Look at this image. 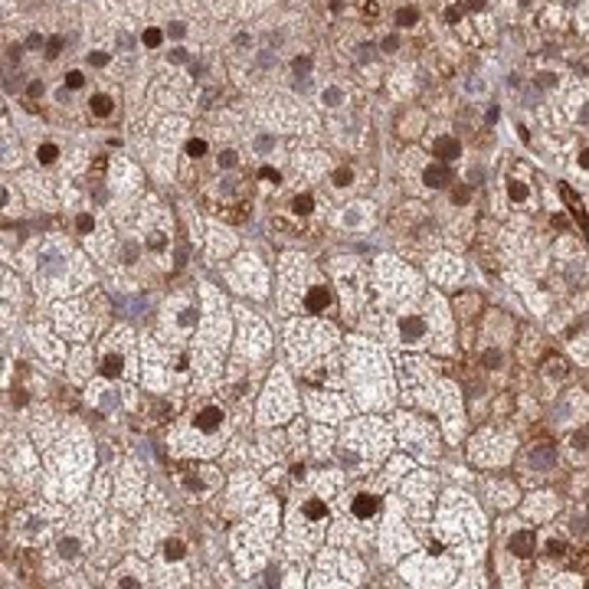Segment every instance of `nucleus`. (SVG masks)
I'll return each mask as SVG.
<instances>
[{
  "mask_svg": "<svg viewBox=\"0 0 589 589\" xmlns=\"http://www.w3.org/2000/svg\"><path fill=\"white\" fill-rule=\"evenodd\" d=\"M88 63H92V65H105V63H108V53H92V56H88Z\"/></svg>",
  "mask_w": 589,
  "mask_h": 589,
  "instance_id": "obj_38",
  "label": "nucleus"
},
{
  "mask_svg": "<svg viewBox=\"0 0 589 589\" xmlns=\"http://www.w3.org/2000/svg\"><path fill=\"white\" fill-rule=\"evenodd\" d=\"M400 331H403L406 340H419L425 334V321H422V317H416V315H406L403 321H400Z\"/></svg>",
  "mask_w": 589,
  "mask_h": 589,
  "instance_id": "obj_6",
  "label": "nucleus"
},
{
  "mask_svg": "<svg viewBox=\"0 0 589 589\" xmlns=\"http://www.w3.org/2000/svg\"><path fill=\"white\" fill-rule=\"evenodd\" d=\"M586 517H576V521H573V530H576V534H586Z\"/></svg>",
  "mask_w": 589,
  "mask_h": 589,
  "instance_id": "obj_45",
  "label": "nucleus"
},
{
  "mask_svg": "<svg viewBox=\"0 0 589 589\" xmlns=\"http://www.w3.org/2000/svg\"><path fill=\"white\" fill-rule=\"evenodd\" d=\"M88 105H92V115H98V118H108L111 108H115V102H111L108 95H95Z\"/></svg>",
  "mask_w": 589,
  "mask_h": 589,
  "instance_id": "obj_11",
  "label": "nucleus"
},
{
  "mask_svg": "<svg viewBox=\"0 0 589 589\" xmlns=\"http://www.w3.org/2000/svg\"><path fill=\"white\" fill-rule=\"evenodd\" d=\"M481 367H488V370L501 367V354H498V350H484V354H481Z\"/></svg>",
  "mask_w": 589,
  "mask_h": 589,
  "instance_id": "obj_20",
  "label": "nucleus"
},
{
  "mask_svg": "<svg viewBox=\"0 0 589 589\" xmlns=\"http://www.w3.org/2000/svg\"><path fill=\"white\" fill-rule=\"evenodd\" d=\"M573 448H576V452H586L589 448V429H579L576 436H573Z\"/></svg>",
  "mask_w": 589,
  "mask_h": 589,
  "instance_id": "obj_21",
  "label": "nucleus"
},
{
  "mask_svg": "<svg viewBox=\"0 0 589 589\" xmlns=\"http://www.w3.org/2000/svg\"><path fill=\"white\" fill-rule=\"evenodd\" d=\"M530 462L537 465V471H547V468H553V462H556V448L550 445V442H540V445L530 452Z\"/></svg>",
  "mask_w": 589,
  "mask_h": 589,
  "instance_id": "obj_3",
  "label": "nucleus"
},
{
  "mask_svg": "<svg viewBox=\"0 0 589 589\" xmlns=\"http://www.w3.org/2000/svg\"><path fill=\"white\" fill-rule=\"evenodd\" d=\"M36 157H40V164H53L56 157H59V147H56V144H40V147H36Z\"/></svg>",
  "mask_w": 589,
  "mask_h": 589,
  "instance_id": "obj_14",
  "label": "nucleus"
},
{
  "mask_svg": "<svg viewBox=\"0 0 589 589\" xmlns=\"http://www.w3.org/2000/svg\"><path fill=\"white\" fill-rule=\"evenodd\" d=\"M383 49H386V53L400 49V36H386V40H383Z\"/></svg>",
  "mask_w": 589,
  "mask_h": 589,
  "instance_id": "obj_37",
  "label": "nucleus"
},
{
  "mask_svg": "<svg viewBox=\"0 0 589 589\" xmlns=\"http://www.w3.org/2000/svg\"><path fill=\"white\" fill-rule=\"evenodd\" d=\"M579 167H583V170H589V147L579 154Z\"/></svg>",
  "mask_w": 589,
  "mask_h": 589,
  "instance_id": "obj_48",
  "label": "nucleus"
},
{
  "mask_svg": "<svg viewBox=\"0 0 589 589\" xmlns=\"http://www.w3.org/2000/svg\"><path fill=\"white\" fill-rule=\"evenodd\" d=\"M445 20H448V23H458V20H462V7H448Z\"/></svg>",
  "mask_w": 589,
  "mask_h": 589,
  "instance_id": "obj_39",
  "label": "nucleus"
},
{
  "mask_svg": "<svg viewBox=\"0 0 589 589\" xmlns=\"http://www.w3.org/2000/svg\"><path fill=\"white\" fill-rule=\"evenodd\" d=\"M219 419H223V413H219L216 406H207L203 413L196 416V429H200V432H213V429L219 425Z\"/></svg>",
  "mask_w": 589,
  "mask_h": 589,
  "instance_id": "obj_7",
  "label": "nucleus"
},
{
  "mask_svg": "<svg viewBox=\"0 0 589 589\" xmlns=\"http://www.w3.org/2000/svg\"><path fill=\"white\" fill-rule=\"evenodd\" d=\"M354 514L357 517H373L377 514V498L373 494H357L354 498Z\"/></svg>",
  "mask_w": 589,
  "mask_h": 589,
  "instance_id": "obj_8",
  "label": "nucleus"
},
{
  "mask_svg": "<svg viewBox=\"0 0 589 589\" xmlns=\"http://www.w3.org/2000/svg\"><path fill=\"white\" fill-rule=\"evenodd\" d=\"M82 82H85V79H82V72H69V76H65V85H69V88H79Z\"/></svg>",
  "mask_w": 589,
  "mask_h": 589,
  "instance_id": "obj_34",
  "label": "nucleus"
},
{
  "mask_svg": "<svg viewBox=\"0 0 589 589\" xmlns=\"http://www.w3.org/2000/svg\"><path fill=\"white\" fill-rule=\"evenodd\" d=\"M432 151H436V157H442V164L455 161L458 154H462V144L455 141V138H436L432 141Z\"/></svg>",
  "mask_w": 589,
  "mask_h": 589,
  "instance_id": "obj_4",
  "label": "nucleus"
},
{
  "mask_svg": "<svg viewBox=\"0 0 589 589\" xmlns=\"http://www.w3.org/2000/svg\"><path fill=\"white\" fill-rule=\"evenodd\" d=\"M311 207H315V200H311V196H294V203H292V210L294 213H298V216H305V213H311Z\"/></svg>",
  "mask_w": 589,
  "mask_h": 589,
  "instance_id": "obj_16",
  "label": "nucleus"
},
{
  "mask_svg": "<svg viewBox=\"0 0 589 589\" xmlns=\"http://www.w3.org/2000/svg\"><path fill=\"white\" fill-rule=\"evenodd\" d=\"M507 193H511L514 203H524V200H527V187L517 184V180H511V184H507Z\"/></svg>",
  "mask_w": 589,
  "mask_h": 589,
  "instance_id": "obj_18",
  "label": "nucleus"
},
{
  "mask_svg": "<svg viewBox=\"0 0 589 589\" xmlns=\"http://www.w3.org/2000/svg\"><path fill=\"white\" fill-rule=\"evenodd\" d=\"M484 7V0H468V10H481Z\"/></svg>",
  "mask_w": 589,
  "mask_h": 589,
  "instance_id": "obj_52",
  "label": "nucleus"
},
{
  "mask_svg": "<svg viewBox=\"0 0 589 589\" xmlns=\"http://www.w3.org/2000/svg\"><path fill=\"white\" fill-rule=\"evenodd\" d=\"M265 583H278V569H269L265 573Z\"/></svg>",
  "mask_w": 589,
  "mask_h": 589,
  "instance_id": "obj_50",
  "label": "nucleus"
},
{
  "mask_svg": "<svg viewBox=\"0 0 589 589\" xmlns=\"http://www.w3.org/2000/svg\"><path fill=\"white\" fill-rule=\"evenodd\" d=\"M259 174H262V180H272V184H278V180H282V174H278L275 167H262Z\"/></svg>",
  "mask_w": 589,
  "mask_h": 589,
  "instance_id": "obj_32",
  "label": "nucleus"
},
{
  "mask_svg": "<svg viewBox=\"0 0 589 589\" xmlns=\"http://www.w3.org/2000/svg\"><path fill=\"white\" fill-rule=\"evenodd\" d=\"M141 40H144V46H161V40H164V36H161V30H144V36H141Z\"/></svg>",
  "mask_w": 589,
  "mask_h": 589,
  "instance_id": "obj_25",
  "label": "nucleus"
},
{
  "mask_svg": "<svg viewBox=\"0 0 589 589\" xmlns=\"http://www.w3.org/2000/svg\"><path fill=\"white\" fill-rule=\"evenodd\" d=\"M118 586H125V589H134V586H138V579H131V576H125V579H118Z\"/></svg>",
  "mask_w": 589,
  "mask_h": 589,
  "instance_id": "obj_47",
  "label": "nucleus"
},
{
  "mask_svg": "<svg viewBox=\"0 0 589 589\" xmlns=\"http://www.w3.org/2000/svg\"><path fill=\"white\" fill-rule=\"evenodd\" d=\"M327 301H331L327 288H311L308 292V311H321V308H327Z\"/></svg>",
  "mask_w": 589,
  "mask_h": 589,
  "instance_id": "obj_10",
  "label": "nucleus"
},
{
  "mask_svg": "<svg viewBox=\"0 0 589 589\" xmlns=\"http://www.w3.org/2000/svg\"><path fill=\"white\" fill-rule=\"evenodd\" d=\"M76 229H79V232H92V216H88V213H82V216L76 219Z\"/></svg>",
  "mask_w": 589,
  "mask_h": 589,
  "instance_id": "obj_31",
  "label": "nucleus"
},
{
  "mask_svg": "<svg viewBox=\"0 0 589 589\" xmlns=\"http://www.w3.org/2000/svg\"><path fill=\"white\" fill-rule=\"evenodd\" d=\"M350 177H354V174H350L347 167H340V170H334V184H337V187H347Z\"/></svg>",
  "mask_w": 589,
  "mask_h": 589,
  "instance_id": "obj_28",
  "label": "nucleus"
},
{
  "mask_svg": "<svg viewBox=\"0 0 589 589\" xmlns=\"http://www.w3.org/2000/svg\"><path fill=\"white\" fill-rule=\"evenodd\" d=\"M184 33H187V26H184L180 20H177V23H170V36H184Z\"/></svg>",
  "mask_w": 589,
  "mask_h": 589,
  "instance_id": "obj_46",
  "label": "nucleus"
},
{
  "mask_svg": "<svg viewBox=\"0 0 589 589\" xmlns=\"http://www.w3.org/2000/svg\"><path fill=\"white\" fill-rule=\"evenodd\" d=\"M121 373V357L118 354H108V357L102 360V377H118Z\"/></svg>",
  "mask_w": 589,
  "mask_h": 589,
  "instance_id": "obj_13",
  "label": "nucleus"
},
{
  "mask_svg": "<svg viewBox=\"0 0 589 589\" xmlns=\"http://www.w3.org/2000/svg\"><path fill=\"white\" fill-rule=\"evenodd\" d=\"M452 200H455V203H468V200H471V187H455V190H452Z\"/></svg>",
  "mask_w": 589,
  "mask_h": 589,
  "instance_id": "obj_24",
  "label": "nucleus"
},
{
  "mask_svg": "<svg viewBox=\"0 0 589 589\" xmlns=\"http://www.w3.org/2000/svg\"><path fill=\"white\" fill-rule=\"evenodd\" d=\"M292 65H294V72H298V76H305L308 69H311V59H308V56H298Z\"/></svg>",
  "mask_w": 589,
  "mask_h": 589,
  "instance_id": "obj_29",
  "label": "nucleus"
},
{
  "mask_svg": "<svg viewBox=\"0 0 589 589\" xmlns=\"http://www.w3.org/2000/svg\"><path fill=\"white\" fill-rule=\"evenodd\" d=\"M579 121H583V125H589V105H586L583 111H579Z\"/></svg>",
  "mask_w": 589,
  "mask_h": 589,
  "instance_id": "obj_53",
  "label": "nucleus"
},
{
  "mask_svg": "<svg viewBox=\"0 0 589 589\" xmlns=\"http://www.w3.org/2000/svg\"><path fill=\"white\" fill-rule=\"evenodd\" d=\"M193 321H196V311H193V308H184V311H180V324L190 327Z\"/></svg>",
  "mask_w": 589,
  "mask_h": 589,
  "instance_id": "obj_33",
  "label": "nucleus"
},
{
  "mask_svg": "<svg viewBox=\"0 0 589 589\" xmlns=\"http://www.w3.org/2000/svg\"><path fill=\"white\" fill-rule=\"evenodd\" d=\"M59 49H63V36H53V40H46V56H59Z\"/></svg>",
  "mask_w": 589,
  "mask_h": 589,
  "instance_id": "obj_26",
  "label": "nucleus"
},
{
  "mask_svg": "<svg viewBox=\"0 0 589 589\" xmlns=\"http://www.w3.org/2000/svg\"><path fill=\"white\" fill-rule=\"evenodd\" d=\"M170 63H187V49H170Z\"/></svg>",
  "mask_w": 589,
  "mask_h": 589,
  "instance_id": "obj_40",
  "label": "nucleus"
},
{
  "mask_svg": "<svg viewBox=\"0 0 589 589\" xmlns=\"http://www.w3.org/2000/svg\"><path fill=\"white\" fill-rule=\"evenodd\" d=\"M416 20H419V13H416L413 7H403V10H396V26H413Z\"/></svg>",
  "mask_w": 589,
  "mask_h": 589,
  "instance_id": "obj_15",
  "label": "nucleus"
},
{
  "mask_svg": "<svg viewBox=\"0 0 589 589\" xmlns=\"http://www.w3.org/2000/svg\"><path fill=\"white\" fill-rule=\"evenodd\" d=\"M547 553H550V556H567V544H560V540H550V544H547Z\"/></svg>",
  "mask_w": 589,
  "mask_h": 589,
  "instance_id": "obj_27",
  "label": "nucleus"
},
{
  "mask_svg": "<svg viewBox=\"0 0 589 589\" xmlns=\"http://www.w3.org/2000/svg\"><path fill=\"white\" fill-rule=\"evenodd\" d=\"M134 255H138V249H134V246H125V259L131 262V259H134Z\"/></svg>",
  "mask_w": 589,
  "mask_h": 589,
  "instance_id": "obj_51",
  "label": "nucleus"
},
{
  "mask_svg": "<svg viewBox=\"0 0 589 589\" xmlns=\"http://www.w3.org/2000/svg\"><path fill=\"white\" fill-rule=\"evenodd\" d=\"M537 82H540L544 88H550V85H556V76H553V72H540V76H537Z\"/></svg>",
  "mask_w": 589,
  "mask_h": 589,
  "instance_id": "obj_36",
  "label": "nucleus"
},
{
  "mask_svg": "<svg viewBox=\"0 0 589 589\" xmlns=\"http://www.w3.org/2000/svg\"><path fill=\"white\" fill-rule=\"evenodd\" d=\"M59 269H63V259H59L56 252H43V255H40V272L43 275H56Z\"/></svg>",
  "mask_w": 589,
  "mask_h": 589,
  "instance_id": "obj_9",
  "label": "nucleus"
},
{
  "mask_svg": "<svg viewBox=\"0 0 589 589\" xmlns=\"http://www.w3.org/2000/svg\"><path fill=\"white\" fill-rule=\"evenodd\" d=\"M305 514L311 517V521H321L327 514V507H324V501H308V507H305Z\"/></svg>",
  "mask_w": 589,
  "mask_h": 589,
  "instance_id": "obj_19",
  "label": "nucleus"
},
{
  "mask_svg": "<svg viewBox=\"0 0 589 589\" xmlns=\"http://www.w3.org/2000/svg\"><path fill=\"white\" fill-rule=\"evenodd\" d=\"M17 56H20V46H7V59H13V63H17Z\"/></svg>",
  "mask_w": 589,
  "mask_h": 589,
  "instance_id": "obj_49",
  "label": "nucleus"
},
{
  "mask_svg": "<svg viewBox=\"0 0 589 589\" xmlns=\"http://www.w3.org/2000/svg\"><path fill=\"white\" fill-rule=\"evenodd\" d=\"M272 144H275L272 134H259V138H255V147H259V151H272Z\"/></svg>",
  "mask_w": 589,
  "mask_h": 589,
  "instance_id": "obj_30",
  "label": "nucleus"
},
{
  "mask_svg": "<svg viewBox=\"0 0 589 589\" xmlns=\"http://www.w3.org/2000/svg\"><path fill=\"white\" fill-rule=\"evenodd\" d=\"M43 88H46L43 82H30V88H26V92H30V95L36 98V95H43Z\"/></svg>",
  "mask_w": 589,
  "mask_h": 589,
  "instance_id": "obj_44",
  "label": "nucleus"
},
{
  "mask_svg": "<svg viewBox=\"0 0 589 589\" xmlns=\"http://www.w3.org/2000/svg\"><path fill=\"white\" fill-rule=\"evenodd\" d=\"M560 193H563V200L569 203V213H573V219L579 223V229H589V219H586V210H583V203H579V196L569 190V187H560Z\"/></svg>",
  "mask_w": 589,
  "mask_h": 589,
  "instance_id": "obj_5",
  "label": "nucleus"
},
{
  "mask_svg": "<svg viewBox=\"0 0 589 589\" xmlns=\"http://www.w3.org/2000/svg\"><path fill=\"white\" fill-rule=\"evenodd\" d=\"M521 3H530V0H521Z\"/></svg>",
  "mask_w": 589,
  "mask_h": 589,
  "instance_id": "obj_54",
  "label": "nucleus"
},
{
  "mask_svg": "<svg viewBox=\"0 0 589 589\" xmlns=\"http://www.w3.org/2000/svg\"><path fill=\"white\" fill-rule=\"evenodd\" d=\"M340 102H344L340 88H324V105H340Z\"/></svg>",
  "mask_w": 589,
  "mask_h": 589,
  "instance_id": "obj_23",
  "label": "nucleus"
},
{
  "mask_svg": "<svg viewBox=\"0 0 589 589\" xmlns=\"http://www.w3.org/2000/svg\"><path fill=\"white\" fill-rule=\"evenodd\" d=\"M164 556H167V560H180V556H184V544H180V540H167V544H164Z\"/></svg>",
  "mask_w": 589,
  "mask_h": 589,
  "instance_id": "obj_17",
  "label": "nucleus"
},
{
  "mask_svg": "<svg viewBox=\"0 0 589 589\" xmlns=\"http://www.w3.org/2000/svg\"><path fill=\"white\" fill-rule=\"evenodd\" d=\"M422 180H425V187L439 190V187L452 184V170H448V164H429V167H425V174H422Z\"/></svg>",
  "mask_w": 589,
  "mask_h": 589,
  "instance_id": "obj_2",
  "label": "nucleus"
},
{
  "mask_svg": "<svg viewBox=\"0 0 589 589\" xmlns=\"http://www.w3.org/2000/svg\"><path fill=\"white\" fill-rule=\"evenodd\" d=\"M40 43H43V36H40V33H30V36H26V46H30V49H36Z\"/></svg>",
  "mask_w": 589,
  "mask_h": 589,
  "instance_id": "obj_42",
  "label": "nucleus"
},
{
  "mask_svg": "<svg viewBox=\"0 0 589 589\" xmlns=\"http://www.w3.org/2000/svg\"><path fill=\"white\" fill-rule=\"evenodd\" d=\"M357 53H360V59L367 63V59H370V56H373V46H370V43H363V46H360V49H357Z\"/></svg>",
  "mask_w": 589,
  "mask_h": 589,
  "instance_id": "obj_43",
  "label": "nucleus"
},
{
  "mask_svg": "<svg viewBox=\"0 0 589 589\" xmlns=\"http://www.w3.org/2000/svg\"><path fill=\"white\" fill-rule=\"evenodd\" d=\"M236 164V151H223L219 154V167H232Z\"/></svg>",
  "mask_w": 589,
  "mask_h": 589,
  "instance_id": "obj_35",
  "label": "nucleus"
},
{
  "mask_svg": "<svg viewBox=\"0 0 589 589\" xmlns=\"http://www.w3.org/2000/svg\"><path fill=\"white\" fill-rule=\"evenodd\" d=\"M187 154H190V157H200V154H207V141H200V138L187 141Z\"/></svg>",
  "mask_w": 589,
  "mask_h": 589,
  "instance_id": "obj_22",
  "label": "nucleus"
},
{
  "mask_svg": "<svg viewBox=\"0 0 589 589\" xmlns=\"http://www.w3.org/2000/svg\"><path fill=\"white\" fill-rule=\"evenodd\" d=\"M507 550H511L514 556H530L537 550V537L530 534V530H517V534H511V540H507Z\"/></svg>",
  "mask_w": 589,
  "mask_h": 589,
  "instance_id": "obj_1",
  "label": "nucleus"
},
{
  "mask_svg": "<svg viewBox=\"0 0 589 589\" xmlns=\"http://www.w3.org/2000/svg\"><path fill=\"white\" fill-rule=\"evenodd\" d=\"M56 550H59V556H63V560H72V556H79V540H76V537H63Z\"/></svg>",
  "mask_w": 589,
  "mask_h": 589,
  "instance_id": "obj_12",
  "label": "nucleus"
},
{
  "mask_svg": "<svg viewBox=\"0 0 589 589\" xmlns=\"http://www.w3.org/2000/svg\"><path fill=\"white\" fill-rule=\"evenodd\" d=\"M147 246H151V249H164V236H161V232H154L151 239H147Z\"/></svg>",
  "mask_w": 589,
  "mask_h": 589,
  "instance_id": "obj_41",
  "label": "nucleus"
}]
</instances>
